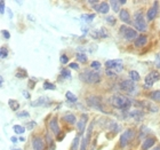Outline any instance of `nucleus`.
I'll use <instances>...</instances> for the list:
<instances>
[{"instance_id": "dca6fc26", "label": "nucleus", "mask_w": 160, "mask_h": 150, "mask_svg": "<svg viewBox=\"0 0 160 150\" xmlns=\"http://www.w3.org/2000/svg\"><path fill=\"white\" fill-rule=\"evenodd\" d=\"M156 143V139L154 137H148L143 141V144H142V149L143 150H149L150 148H152Z\"/></svg>"}, {"instance_id": "09e8293b", "label": "nucleus", "mask_w": 160, "mask_h": 150, "mask_svg": "<svg viewBox=\"0 0 160 150\" xmlns=\"http://www.w3.org/2000/svg\"><path fill=\"white\" fill-rule=\"evenodd\" d=\"M119 3H120V5H125V3H126V1H125V0H122V1H120V0H119Z\"/></svg>"}, {"instance_id": "9d476101", "label": "nucleus", "mask_w": 160, "mask_h": 150, "mask_svg": "<svg viewBox=\"0 0 160 150\" xmlns=\"http://www.w3.org/2000/svg\"><path fill=\"white\" fill-rule=\"evenodd\" d=\"M92 133H93V123L90 124L89 128L87 131L86 137L82 139V142L80 144V150H87V147H88V142L90 141V137H92Z\"/></svg>"}, {"instance_id": "bb28decb", "label": "nucleus", "mask_w": 160, "mask_h": 150, "mask_svg": "<svg viewBox=\"0 0 160 150\" xmlns=\"http://www.w3.org/2000/svg\"><path fill=\"white\" fill-rule=\"evenodd\" d=\"M110 5L112 6V9H113L116 13L120 10V8H119V6H120L119 0H117V1H116V0H112V1H110ZM119 13H120V12H119Z\"/></svg>"}, {"instance_id": "b1692460", "label": "nucleus", "mask_w": 160, "mask_h": 150, "mask_svg": "<svg viewBox=\"0 0 160 150\" xmlns=\"http://www.w3.org/2000/svg\"><path fill=\"white\" fill-rule=\"evenodd\" d=\"M65 96H67V99L70 102H72V103H76L78 101V97L74 95L73 93H71V92H67V94H65Z\"/></svg>"}, {"instance_id": "c756f323", "label": "nucleus", "mask_w": 160, "mask_h": 150, "mask_svg": "<svg viewBox=\"0 0 160 150\" xmlns=\"http://www.w3.org/2000/svg\"><path fill=\"white\" fill-rule=\"evenodd\" d=\"M94 17H95V14H87V15H82V20H85L86 22H92L94 20Z\"/></svg>"}, {"instance_id": "49530a36", "label": "nucleus", "mask_w": 160, "mask_h": 150, "mask_svg": "<svg viewBox=\"0 0 160 150\" xmlns=\"http://www.w3.org/2000/svg\"><path fill=\"white\" fill-rule=\"evenodd\" d=\"M10 141H12V142H14V143H15V142H17V139L16 137H10Z\"/></svg>"}, {"instance_id": "37998d69", "label": "nucleus", "mask_w": 160, "mask_h": 150, "mask_svg": "<svg viewBox=\"0 0 160 150\" xmlns=\"http://www.w3.org/2000/svg\"><path fill=\"white\" fill-rule=\"evenodd\" d=\"M70 68H71V69H74V70H77L78 68H79V65H78L77 63H70Z\"/></svg>"}, {"instance_id": "f257e3e1", "label": "nucleus", "mask_w": 160, "mask_h": 150, "mask_svg": "<svg viewBox=\"0 0 160 150\" xmlns=\"http://www.w3.org/2000/svg\"><path fill=\"white\" fill-rule=\"evenodd\" d=\"M111 104L114 108L120 109V110H128V109H130L133 102L128 97L118 94V95H113V96L111 97Z\"/></svg>"}, {"instance_id": "2f4dec72", "label": "nucleus", "mask_w": 160, "mask_h": 150, "mask_svg": "<svg viewBox=\"0 0 160 150\" xmlns=\"http://www.w3.org/2000/svg\"><path fill=\"white\" fill-rule=\"evenodd\" d=\"M61 75H62V77L67 78V79H71V78H72V76H71V72H69V70H68V69H63V70L61 71Z\"/></svg>"}, {"instance_id": "aec40b11", "label": "nucleus", "mask_w": 160, "mask_h": 150, "mask_svg": "<svg viewBox=\"0 0 160 150\" xmlns=\"http://www.w3.org/2000/svg\"><path fill=\"white\" fill-rule=\"evenodd\" d=\"M47 104H49L48 97H40V99H38V101L32 102L31 106H47Z\"/></svg>"}, {"instance_id": "58836bf2", "label": "nucleus", "mask_w": 160, "mask_h": 150, "mask_svg": "<svg viewBox=\"0 0 160 150\" xmlns=\"http://www.w3.org/2000/svg\"><path fill=\"white\" fill-rule=\"evenodd\" d=\"M30 115H29V112H27V111H22V112H18L17 113V117H20V118H22V117H29Z\"/></svg>"}, {"instance_id": "a18cd8bd", "label": "nucleus", "mask_w": 160, "mask_h": 150, "mask_svg": "<svg viewBox=\"0 0 160 150\" xmlns=\"http://www.w3.org/2000/svg\"><path fill=\"white\" fill-rule=\"evenodd\" d=\"M23 95H24V96H27L28 99H29V97H30V94H29V93H27V92H25V91H24V92H23Z\"/></svg>"}, {"instance_id": "2eb2a0df", "label": "nucleus", "mask_w": 160, "mask_h": 150, "mask_svg": "<svg viewBox=\"0 0 160 150\" xmlns=\"http://www.w3.org/2000/svg\"><path fill=\"white\" fill-rule=\"evenodd\" d=\"M158 14V3H154V5L151 8H149V10H148L147 13V18L149 21H152L154 18V17L157 16Z\"/></svg>"}, {"instance_id": "a878e982", "label": "nucleus", "mask_w": 160, "mask_h": 150, "mask_svg": "<svg viewBox=\"0 0 160 150\" xmlns=\"http://www.w3.org/2000/svg\"><path fill=\"white\" fill-rule=\"evenodd\" d=\"M150 100L153 101H160V90L159 91H154L150 94Z\"/></svg>"}, {"instance_id": "423d86ee", "label": "nucleus", "mask_w": 160, "mask_h": 150, "mask_svg": "<svg viewBox=\"0 0 160 150\" xmlns=\"http://www.w3.org/2000/svg\"><path fill=\"white\" fill-rule=\"evenodd\" d=\"M87 103L89 107H92L95 110H100L102 112H105L103 108V104H102V101L98 96H88L87 97Z\"/></svg>"}, {"instance_id": "de8ad7c7", "label": "nucleus", "mask_w": 160, "mask_h": 150, "mask_svg": "<svg viewBox=\"0 0 160 150\" xmlns=\"http://www.w3.org/2000/svg\"><path fill=\"white\" fill-rule=\"evenodd\" d=\"M152 150H160V146H157V147H154Z\"/></svg>"}, {"instance_id": "ea45409f", "label": "nucleus", "mask_w": 160, "mask_h": 150, "mask_svg": "<svg viewBox=\"0 0 160 150\" xmlns=\"http://www.w3.org/2000/svg\"><path fill=\"white\" fill-rule=\"evenodd\" d=\"M1 34H2L3 38H6V39H9V38H10V34L8 32V31L2 30V31H1Z\"/></svg>"}, {"instance_id": "4be33fe9", "label": "nucleus", "mask_w": 160, "mask_h": 150, "mask_svg": "<svg viewBox=\"0 0 160 150\" xmlns=\"http://www.w3.org/2000/svg\"><path fill=\"white\" fill-rule=\"evenodd\" d=\"M129 77H130V80H133L134 83H135V81H138V80L141 79L140 74H138L137 71H135V70L130 71V72H129Z\"/></svg>"}, {"instance_id": "8fccbe9b", "label": "nucleus", "mask_w": 160, "mask_h": 150, "mask_svg": "<svg viewBox=\"0 0 160 150\" xmlns=\"http://www.w3.org/2000/svg\"><path fill=\"white\" fill-rule=\"evenodd\" d=\"M2 83H3V78H2V77H1V78H0V84L2 85Z\"/></svg>"}, {"instance_id": "5701e85b", "label": "nucleus", "mask_w": 160, "mask_h": 150, "mask_svg": "<svg viewBox=\"0 0 160 150\" xmlns=\"http://www.w3.org/2000/svg\"><path fill=\"white\" fill-rule=\"evenodd\" d=\"M129 116L134 117V119L136 118L137 120H140V119H142V117H143V112L141 110H135V111H132V112L129 113Z\"/></svg>"}, {"instance_id": "f3484780", "label": "nucleus", "mask_w": 160, "mask_h": 150, "mask_svg": "<svg viewBox=\"0 0 160 150\" xmlns=\"http://www.w3.org/2000/svg\"><path fill=\"white\" fill-rule=\"evenodd\" d=\"M119 17H120V20L122 21V22H125V23H127V24L130 23V15H129V13H128L126 9H121V10H120Z\"/></svg>"}, {"instance_id": "c85d7f7f", "label": "nucleus", "mask_w": 160, "mask_h": 150, "mask_svg": "<svg viewBox=\"0 0 160 150\" xmlns=\"http://www.w3.org/2000/svg\"><path fill=\"white\" fill-rule=\"evenodd\" d=\"M76 57H77V60L79 61L80 63H86L87 62V56H86V54H83V53H79L76 55Z\"/></svg>"}, {"instance_id": "cd10ccee", "label": "nucleus", "mask_w": 160, "mask_h": 150, "mask_svg": "<svg viewBox=\"0 0 160 150\" xmlns=\"http://www.w3.org/2000/svg\"><path fill=\"white\" fill-rule=\"evenodd\" d=\"M13 130L16 134H23L24 132H25V127L21 126V125H15V126L13 127Z\"/></svg>"}, {"instance_id": "79ce46f5", "label": "nucleus", "mask_w": 160, "mask_h": 150, "mask_svg": "<svg viewBox=\"0 0 160 150\" xmlns=\"http://www.w3.org/2000/svg\"><path fill=\"white\" fill-rule=\"evenodd\" d=\"M156 65L160 68V54H157V56H156Z\"/></svg>"}, {"instance_id": "c03bdc74", "label": "nucleus", "mask_w": 160, "mask_h": 150, "mask_svg": "<svg viewBox=\"0 0 160 150\" xmlns=\"http://www.w3.org/2000/svg\"><path fill=\"white\" fill-rule=\"evenodd\" d=\"M107 21H109V22H111V23H113V18H112V16L107 17Z\"/></svg>"}, {"instance_id": "1a4fd4ad", "label": "nucleus", "mask_w": 160, "mask_h": 150, "mask_svg": "<svg viewBox=\"0 0 160 150\" xmlns=\"http://www.w3.org/2000/svg\"><path fill=\"white\" fill-rule=\"evenodd\" d=\"M159 79H160L159 72H158V71H151L150 74L145 77V79H144V84H145L148 87L153 86V84L157 83Z\"/></svg>"}, {"instance_id": "f704fd0d", "label": "nucleus", "mask_w": 160, "mask_h": 150, "mask_svg": "<svg viewBox=\"0 0 160 150\" xmlns=\"http://www.w3.org/2000/svg\"><path fill=\"white\" fill-rule=\"evenodd\" d=\"M90 68H92V69H100L101 63L98 62V61H94V62L90 63Z\"/></svg>"}, {"instance_id": "7c9ffc66", "label": "nucleus", "mask_w": 160, "mask_h": 150, "mask_svg": "<svg viewBox=\"0 0 160 150\" xmlns=\"http://www.w3.org/2000/svg\"><path fill=\"white\" fill-rule=\"evenodd\" d=\"M43 88H45V90H55V88H56V86H55V85H54V84H50L49 81H45V83H43Z\"/></svg>"}, {"instance_id": "3c124183", "label": "nucleus", "mask_w": 160, "mask_h": 150, "mask_svg": "<svg viewBox=\"0 0 160 150\" xmlns=\"http://www.w3.org/2000/svg\"><path fill=\"white\" fill-rule=\"evenodd\" d=\"M13 150H21V149H13Z\"/></svg>"}, {"instance_id": "473e14b6", "label": "nucleus", "mask_w": 160, "mask_h": 150, "mask_svg": "<svg viewBox=\"0 0 160 150\" xmlns=\"http://www.w3.org/2000/svg\"><path fill=\"white\" fill-rule=\"evenodd\" d=\"M46 140L48 141V143H49L50 150L55 149V143H54V141H52V137H49V134H47V135H46Z\"/></svg>"}, {"instance_id": "20e7f679", "label": "nucleus", "mask_w": 160, "mask_h": 150, "mask_svg": "<svg viewBox=\"0 0 160 150\" xmlns=\"http://www.w3.org/2000/svg\"><path fill=\"white\" fill-rule=\"evenodd\" d=\"M134 25H135L137 31L144 32V31L147 30V23H145L144 15L142 12H137V13H135V16H134Z\"/></svg>"}, {"instance_id": "4468645a", "label": "nucleus", "mask_w": 160, "mask_h": 150, "mask_svg": "<svg viewBox=\"0 0 160 150\" xmlns=\"http://www.w3.org/2000/svg\"><path fill=\"white\" fill-rule=\"evenodd\" d=\"M94 8H95L96 12H98V13H101V14H108V12L110 10V3H105V1H102V3H100L98 5H96Z\"/></svg>"}, {"instance_id": "f03ea898", "label": "nucleus", "mask_w": 160, "mask_h": 150, "mask_svg": "<svg viewBox=\"0 0 160 150\" xmlns=\"http://www.w3.org/2000/svg\"><path fill=\"white\" fill-rule=\"evenodd\" d=\"M105 67H107V75L108 76H114L121 72L123 69L122 60H109L105 62Z\"/></svg>"}, {"instance_id": "0eeeda50", "label": "nucleus", "mask_w": 160, "mask_h": 150, "mask_svg": "<svg viewBox=\"0 0 160 150\" xmlns=\"http://www.w3.org/2000/svg\"><path fill=\"white\" fill-rule=\"evenodd\" d=\"M120 34H122V37L126 40H134L137 38V32L132 28H128L126 25H122L120 28Z\"/></svg>"}, {"instance_id": "a211bd4d", "label": "nucleus", "mask_w": 160, "mask_h": 150, "mask_svg": "<svg viewBox=\"0 0 160 150\" xmlns=\"http://www.w3.org/2000/svg\"><path fill=\"white\" fill-rule=\"evenodd\" d=\"M148 43V37L147 36H138L135 39V46L136 47H143L145 46Z\"/></svg>"}, {"instance_id": "6e6552de", "label": "nucleus", "mask_w": 160, "mask_h": 150, "mask_svg": "<svg viewBox=\"0 0 160 150\" xmlns=\"http://www.w3.org/2000/svg\"><path fill=\"white\" fill-rule=\"evenodd\" d=\"M120 88H121V91H125L126 93L134 94L135 93V90H136V86H135V83H134L133 80L126 79L120 83Z\"/></svg>"}, {"instance_id": "39448f33", "label": "nucleus", "mask_w": 160, "mask_h": 150, "mask_svg": "<svg viewBox=\"0 0 160 150\" xmlns=\"http://www.w3.org/2000/svg\"><path fill=\"white\" fill-rule=\"evenodd\" d=\"M134 137H135V132H134V130H132V128H128V130H126L122 134H121V137H120V141H119L120 147H121V148L126 147L127 144L133 140Z\"/></svg>"}, {"instance_id": "f8f14e48", "label": "nucleus", "mask_w": 160, "mask_h": 150, "mask_svg": "<svg viewBox=\"0 0 160 150\" xmlns=\"http://www.w3.org/2000/svg\"><path fill=\"white\" fill-rule=\"evenodd\" d=\"M48 126H49V130L53 132L54 135H58L60 134V125L57 123V118H52L49 120V124H48Z\"/></svg>"}, {"instance_id": "ddd939ff", "label": "nucleus", "mask_w": 160, "mask_h": 150, "mask_svg": "<svg viewBox=\"0 0 160 150\" xmlns=\"http://www.w3.org/2000/svg\"><path fill=\"white\" fill-rule=\"evenodd\" d=\"M32 148L33 150H45V142L41 137H36L32 139Z\"/></svg>"}, {"instance_id": "7ed1b4c3", "label": "nucleus", "mask_w": 160, "mask_h": 150, "mask_svg": "<svg viewBox=\"0 0 160 150\" xmlns=\"http://www.w3.org/2000/svg\"><path fill=\"white\" fill-rule=\"evenodd\" d=\"M79 78L86 84H97L101 81L100 72H96L94 70H85L79 75Z\"/></svg>"}, {"instance_id": "412c9836", "label": "nucleus", "mask_w": 160, "mask_h": 150, "mask_svg": "<svg viewBox=\"0 0 160 150\" xmlns=\"http://www.w3.org/2000/svg\"><path fill=\"white\" fill-rule=\"evenodd\" d=\"M8 106H9V108L12 109V110L16 111L20 109V103L17 102V101L13 100V99H10V100H8Z\"/></svg>"}, {"instance_id": "a19ab883", "label": "nucleus", "mask_w": 160, "mask_h": 150, "mask_svg": "<svg viewBox=\"0 0 160 150\" xmlns=\"http://www.w3.org/2000/svg\"><path fill=\"white\" fill-rule=\"evenodd\" d=\"M36 125H37V124H36V122H30V123L27 124V127L29 128V130H32V128H33Z\"/></svg>"}, {"instance_id": "72a5a7b5", "label": "nucleus", "mask_w": 160, "mask_h": 150, "mask_svg": "<svg viewBox=\"0 0 160 150\" xmlns=\"http://www.w3.org/2000/svg\"><path fill=\"white\" fill-rule=\"evenodd\" d=\"M0 54H1V59H5L8 55V49L6 47H1V50H0Z\"/></svg>"}, {"instance_id": "9b49d317", "label": "nucleus", "mask_w": 160, "mask_h": 150, "mask_svg": "<svg viewBox=\"0 0 160 150\" xmlns=\"http://www.w3.org/2000/svg\"><path fill=\"white\" fill-rule=\"evenodd\" d=\"M87 120H88V116H87L86 113H83L82 116L80 117V120L77 123V128H78V132H79V135H82L83 132H85Z\"/></svg>"}, {"instance_id": "c9c22d12", "label": "nucleus", "mask_w": 160, "mask_h": 150, "mask_svg": "<svg viewBox=\"0 0 160 150\" xmlns=\"http://www.w3.org/2000/svg\"><path fill=\"white\" fill-rule=\"evenodd\" d=\"M20 70H21V72H22V74H20V72H16V77H17V78H25V77L28 76L27 71L23 70V69H20Z\"/></svg>"}, {"instance_id": "4c0bfd02", "label": "nucleus", "mask_w": 160, "mask_h": 150, "mask_svg": "<svg viewBox=\"0 0 160 150\" xmlns=\"http://www.w3.org/2000/svg\"><path fill=\"white\" fill-rule=\"evenodd\" d=\"M5 8H6V7H5V1L1 0V1H0V13H1V15L5 13Z\"/></svg>"}, {"instance_id": "e433bc0d", "label": "nucleus", "mask_w": 160, "mask_h": 150, "mask_svg": "<svg viewBox=\"0 0 160 150\" xmlns=\"http://www.w3.org/2000/svg\"><path fill=\"white\" fill-rule=\"evenodd\" d=\"M61 62H62V63L63 64H67V63H69V57L67 56V55H62V56H61Z\"/></svg>"}, {"instance_id": "6ab92c4d", "label": "nucleus", "mask_w": 160, "mask_h": 150, "mask_svg": "<svg viewBox=\"0 0 160 150\" xmlns=\"http://www.w3.org/2000/svg\"><path fill=\"white\" fill-rule=\"evenodd\" d=\"M63 119L69 124H76L77 123V118L73 113H65L63 116Z\"/></svg>"}, {"instance_id": "393cba45", "label": "nucleus", "mask_w": 160, "mask_h": 150, "mask_svg": "<svg viewBox=\"0 0 160 150\" xmlns=\"http://www.w3.org/2000/svg\"><path fill=\"white\" fill-rule=\"evenodd\" d=\"M80 135L78 134L77 137H74L73 140V143H72V148H71V150H78V148H79L80 146Z\"/></svg>"}]
</instances>
